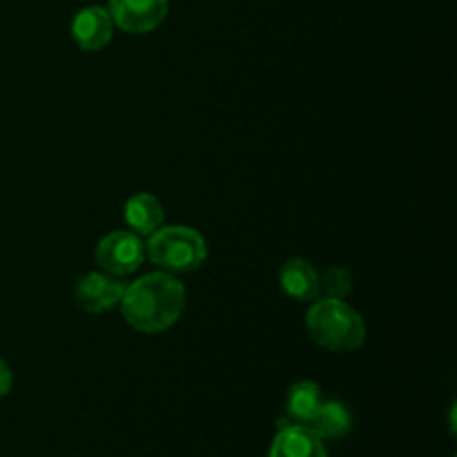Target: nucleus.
Returning a JSON list of instances; mask_svg holds the SVG:
<instances>
[{"instance_id": "14", "label": "nucleus", "mask_w": 457, "mask_h": 457, "mask_svg": "<svg viewBox=\"0 0 457 457\" xmlns=\"http://www.w3.org/2000/svg\"><path fill=\"white\" fill-rule=\"evenodd\" d=\"M12 384H13L12 370H9L7 361L0 360V397H4L9 391H12Z\"/></svg>"}, {"instance_id": "6", "label": "nucleus", "mask_w": 457, "mask_h": 457, "mask_svg": "<svg viewBox=\"0 0 457 457\" xmlns=\"http://www.w3.org/2000/svg\"><path fill=\"white\" fill-rule=\"evenodd\" d=\"M123 293L125 286L119 279L101 272H89L76 284V303L92 315H101L119 306Z\"/></svg>"}, {"instance_id": "4", "label": "nucleus", "mask_w": 457, "mask_h": 457, "mask_svg": "<svg viewBox=\"0 0 457 457\" xmlns=\"http://www.w3.org/2000/svg\"><path fill=\"white\" fill-rule=\"evenodd\" d=\"M96 263L110 275L123 277L138 270L145 259V245L134 232H112L96 245Z\"/></svg>"}, {"instance_id": "7", "label": "nucleus", "mask_w": 457, "mask_h": 457, "mask_svg": "<svg viewBox=\"0 0 457 457\" xmlns=\"http://www.w3.org/2000/svg\"><path fill=\"white\" fill-rule=\"evenodd\" d=\"M277 436L270 445L268 457H328L324 440L302 424H288L286 420L277 422Z\"/></svg>"}, {"instance_id": "8", "label": "nucleus", "mask_w": 457, "mask_h": 457, "mask_svg": "<svg viewBox=\"0 0 457 457\" xmlns=\"http://www.w3.org/2000/svg\"><path fill=\"white\" fill-rule=\"evenodd\" d=\"M112 29L114 22L103 7L80 9L71 22V36L83 52H101L112 40Z\"/></svg>"}, {"instance_id": "10", "label": "nucleus", "mask_w": 457, "mask_h": 457, "mask_svg": "<svg viewBox=\"0 0 457 457\" xmlns=\"http://www.w3.org/2000/svg\"><path fill=\"white\" fill-rule=\"evenodd\" d=\"M321 406V391L315 382H297L286 397V422L311 427Z\"/></svg>"}, {"instance_id": "12", "label": "nucleus", "mask_w": 457, "mask_h": 457, "mask_svg": "<svg viewBox=\"0 0 457 457\" xmlns=\"http://www.w3.org/2000/svg\"><path fill=\"white\" fill-rule=\"evenodd\" d=\"M311 428L321 440H339L353 428V415L342 402H321Z\"/></svg>"}, {"instance_id": "5", "label": "nucleus", "mask_w": 457, "mask_h": 457, "mask_svg": "<svg viewBox=\"0 0 457 457\" xmlns=\"http://www.w3.org/2000/svg\"><path fill=\"white\" fill-rule=\"evenodd\" d=\"M107 13L128 34H147L165 21L168 0H110Z\"/></svg>"}, {"instance_id": "11", "label": "nucleus", "mask_w": 457, "mask_h": 457, "mask_svg": "<svg viewBox=\"0 0 457 457\" xmlns=\"http://www.w3.org/2000/svg\"><path fill=\"white\" fill-rule=\"evenodd\" d=\"M165 214L159 199L152 195H137L125 204V221L132 228L134 235L150 237L163 223Z\"/></svg>"}, {"instance_id": "13", "label": "nucleus", "mask_w": 457, "mask_h": 457, "mask_svg": "<svg viewBox=\"0 0 457 457\" xmlns=\"http://www.w3.org/2000/svg\"><path fill=\"white\" fill-rule=\"evenodd\" d=\"M351 272L346 268L333 266L324 272V277H320V288L324 290L326 297L333 299H344L351 293Z\"/></svg>"}, {"instance_id": "9", "label": "nucleus", "mask_w": 457, "mask_h": 457, "mask_svg": "<svg viewBox=\"0 0 457 457\" xmlns=\"http://www.w3.org/2000/svg\"><path fill=\"white\" fill-rule=\"evenodd\" d=\"M281 288L297 302H315L320 297V275L306 259H290L279 272Z\"/></svg>"}, {"instance_id": "1", "label": "nucleus", "mask_w": 457, "mask_h": 457, "mask_svg": "<svg viewBox=\"0 0 457 457\" xmlns=\"http://www.w3.org/2000/svg\"><path fill=\"white\" fill-rule=\"evenodd\" d=\"M186 308V288L168 272H152L128 286L120 312L138 333L156 335L179 321Z\"/></svg>"}, {"instance_id": "2", "label": "nucleus", "mask_w": 457, "mask_h": 457, "mask_svg": "<svg viewBox=\"0 0 457 457\" xmlns=\"http://www.w3.org/2000/svg\"><path fill=\"white\" fill-rule=\"evenodd\" d=\"M306 326L312 342L335 353L357 351L366 342V326L360 312L342 299L326 297L312 303Z\"/></svg>"}, {"instance_id": "3", "label": "nucleus", "mask_w": 457, "mask_h": 457, "mask_svg": "<svg viewBox=\"0 0 457 457\" xmlns=\"http://www.w3.org/2000/svg\"><path fill=\"white\" fill-rule=\"evenodd\" d=\"M147 257L161 270L190 272L205 262L208 245L199 232L187 226L159 228L147 241Z\"/></svg>"}]
</instances>
